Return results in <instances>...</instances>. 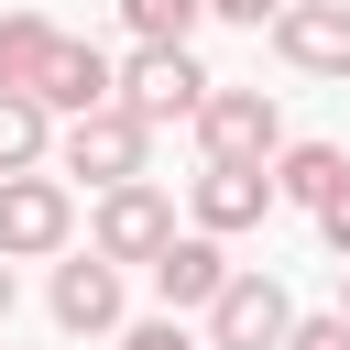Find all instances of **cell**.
I'll list each match as a JSON object with an SVG mask.
<instances>
[{
	"label": "cell",
	"instance_id": "obj_1",
	"mask_svg": "<svg viewBox=\"0 0 350 350\" xmlns=\"http://www.w3.org/2000/svg\"><path fill=\"white\" fill-rule=\"evenodd\" d=\"M55 175H66V186H98V197L153 186V131H142L131 109H88V120L55 131Z\"/></svg>",
	"mask_w": 350,
	"mask_h": 350
},
{
	"label": "cell",
	"instance_id": "obj_2",
	"mask_svg": "<svg viewBox=\"0 0 350 350\" xmlns=\"http://www.w3.org/2000/svg\"><path fill=\"white\" fill-rule=\"evenodd\" d=\"M219 98V77L197 66V44H131V66H120V109L142 120V131H164V120H197Z\"/></svg>",
	"mask_w": 350,
	"mask_h": 350
},
{
	"label": "cell",
	"instance_id": "obj_3",
	"mask_svg": "<svg viewBox=\"0 0 350 350\" xmlns=\"http://www.w3.org/2000/svg\"><path fill=\"white\" fill-rule=\"evenodd\" d=\"M77 186L66 175H0V262H66Z\"/></svg>",
	"mask_w": 350,
	"mask_h": 350
},
{
	"label": "cell",
	"instance_id": "obj_4",
	"mask_svg": "<svg viewBox=\"0 0 350 350\" xmlns=\"http://www.w3.org/2000/svg\"><path fill=\"white\" fill-rule=\"evenodd\" d=\"M295 317H306V306L284 295V273L241 262V273H230V295L208 306V328H197V339H208V350H284V339H295Z\"/></svg>",
	"mask_w": 350,
	"mask_h": 350
},
{
	"label": "cell",
	"instance_id": "obj_5",
	"mask_svg": "<svg viewBox=\"0 0 350 350\" xmlns=\"http://www.w3.org/2000/svg\"><path fill=\"white\" fill-rule=\"evenodd\" d=\"M197 153H208V164H252V175H273V153H284V109H273V88H219V98L197 109Z\"/></svg>",
	"mask_w": 350,
	"mask_h": 350
},
{
	"label": "cell",
	"instance_id": "obj_6",
	"mask_svg": "<svg viewBox=\"0 0 350 350\" xmlns=\"http://www.w3.org/2000/svg\"><path fill=\"white\" fill-rule=\"evenodd\" d=\"M88 252L120 262V273H131V262L153 273V262L175 252V197H164V186H120V197H98V208H88Z\"/></svg>",
	"mask_w": 350,
	"mask_h": 350
},
{
	"label": "cell",
	"instance_id": "obj_7",
	"mask_svg": "<svg viewBox=\"0 0 350 350\" xmlns=\"http://www.w3.org/2000/svg\"><path fill=\"white\" fill-rule=\"evenodd\" d=\"M44 317H55L66 339H120V328H131V317H120V262L66 252V262L44 273Z\"/></svg>",
	"mask_w": 350,
	"mask_h": 350
},
{
	"label": "cell",
	"instance_id": "obj_8",
	"mask_svg": "<svg viewBox=\"0 0 350 350\" xmlns=\"http://www.w3.org/2000/svg\"><path fill=\"white\" fill-rule=\"evenodd\" d=\"M33 98H44L55 120H88V109H120V55H109V44H88V33H66V44L44 55Z\"/></svg>",
	"mask_w": 350,
	"mask_h": 350
},
{
	"label": "cell",
	"instance_id": "obj_9",
	"mask_svg": "<svg viewBox=\"0 0 350 350\" xmlns=\"http://www.w3.org/2000/svg\"><path fill=\"white\" fill-rule=\"evenodd\" d=\"M284 197H273V175H252V164H197V186H186V230H208V241H230V230H262Z\"/></svg>",
	"mask_w": 350,
	"mask_h": 350
},
{
	"label": "cell",
	"instance_id": "obj_10",
	"mask_svg": "<svg viewBox=\"0 0 350 350\" xmlns=\"http://www.w3.org/2000/svg\"><path fill=\"white\" fill-rule=\"evenodd\" d=\"M230 273H241V262H230L208 230H175V252L153 262V295H164V317H208V306L230 295Z\"/></svg>",
	"mask_w": 350,
	"mask_h": 350
},
{
	"label": "cell",
	"instance_id": "obj_11",
	"mask_svg": "<svg viewBox=\"0 0 350 350\" xmlns=\"http://www.w3.org/2000/svg\"><path fill=\"white\" fill-rule=\"evenodd\" d=\"M273 55L295 77H350V0H295L273 22Z\"/></svg>",
	"mask_w": 350,
	"mask_h": 350
},
{
	"label": "cell",
	"instance_id": "obj_12",
	"mask_svg": "<svg viewBox=\"0 0 350 350\" xmlns=\"http://www.w3.org/2000/svg\"><path fill=\"white\" fill-rule=\"evenodd\" d=\"M339 186H350V153H339V142H284V153H273V197L306 208V219H317Z\"/></svg>",
	"mask_w": 350,
	"mask_h": 350
},
{
	"label": "cell",
	"instance_id": "obj_13",
	"mask_svg": "<svg viewBox=\"0 0 350 350\" xmlns=\"http://www.w3.org/2000/svg\"><path fill=\"white\" fill-rule=\"evenodd\" d=\"M44 153H55V109L0 88V175H44Z\"/></svg>",
	"mask_w": 350,
	"mask_h": 350
},
{
	"label": "cell",
	"instance_id": "obj_14",
	"mask_svg": "<svg viewBox=\"0 0 350 350\" xmlns=\"http://www.w3.org/2000/svg\"><path fill=\"white\" fill-rule=\"evenodd\" d=\"M66 33L44 22V11H0V88H22L33 98V77H44V55H55Z\"/></svg>",
	"mask_w": 350,
	"mask_h": 350
},
{
	"label": "cell",
	"instance_id": "obj_15",
	"mask_svg": "<svg viewBox=\"0 0 350 350\" xmlns=\"http://www.w3.org/2000/svg\"><path fill=\"white\" fill-rule=\"evenodd\" d=\"M120 22H131V44H197L208 0H120Z\"/></svg>",
	"mask_w": 350,
	"mask_h": 350
},
{
	"label": "cell",
	"instance_id": "obj_16",
	"mask_svg": "<svg viewBox=\"0 0 350 350\" xmlns=\"http://www.w3.org/2000/svg\"><path fill=\"white\" fill-rule=\"evenodd\" d=\"M120 350H208L186 317H142V328H120Z\"/></svg>",
	"mask_w": 350,
	"mask_h": 350
},
{
	"label": "cell",
	"instance_id": "obj_17",
	"mask_svg": "<svg viewBox=\"0 0 350 350\" xmlns=\"http://www.w3.org/2000/svg\"><path fill=\"white\" fill-rule=\"evenodd\" d=\"M284 350H350V317H339V306H317V317H295V339H284Z\"/></svg>",
	"mask_w": 350,
	"mask_h": 350
},
{
	"label": "cell",
	"instance_id": "obj_18",
	"mask_svg": "<svg viewBox=\"0 0 350 350\" xmlns=\"http://www.w3.org/2000/svg\"><path fill=\"white\" fill-rule=\"evenodd\" d=\"M295 0H208V22H241V33H262V22H284Z\"/></svg>",
	"mask_w": 350,
	"mask_h": 350
},
{
	"label": "cell",
	"instance_id": "obj_19",
	"mask_svg": "<svg viewBox=\"0 0 350 350\" xmlns=\"http://www.w3.org/2000/svg\"><path fill=\"white\" fill-rule=\"evenodd\" d=\"M317 241H328V252H339V262H350V186H339V197H328V208H317Z\"/></svg>",
	"mask_w": 350,
	"mask_h": 350
},
{
	"label": "cell",
	"instance_id": "obj_20",
	"mask_svg": "<svg viewBox=\"0 0 350 350\" xmlns=\"http://www.w3.org/2000/svg\"><path fill=\"white\" fill-rule=\"evenodd\" d=\"M339 317H350V262H339Z\"/></svg>",
	"mask_w": 350,
	"mask_h": 350
},
{
	"label": "cell",
	"instance_id": "obj_21",
	"mask_svg": "<svg viewBox=\"0 0 350 350\" xmlns=\"http://www.w3.org/2000/svg\"><path fill=\"white\" fill-rule=\"evenodd\" d=\"M0 317H11V262H0Z\"/></svg>",
	"mask_w": 350,
	"mask_h": 350
}]
</instances>
